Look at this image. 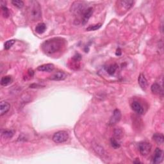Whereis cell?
<instances>
[{
    "label": "cell",
    "instance_id": "obj_1",
    "mask_svg": "<svg viewBox=\"0 0 164 164\" xmlns=\"http://www.w3.org/2000/svg\"><path fill=\"white\" fill-rule=\"evenodd\" d=\"M64 44V39L60 37L49 38L42 44V49L47 54H53L62 49Z\"/></svg>",
    "mask_w": 164,
    "mask_h": 164
},
{
    "label": "cell",
    "instance_id": "obj_2",
    "mask_svg": "<svg viewBox=\"0 0 164 164\" xmlns=\"http://www.w3.org/2000/svg\"><path fill=\"white\" fill-rule=\"evenodd\" d=\"M29 16L31 19L34 21L38 20L41 17V7L40 4L36 1H30L29 7Z\"/></svg>",
    "mask_w": 164,
    "mask_h": 164
},
{
    "label": "cell",
    "instance_id": "obj_3",
    "mask_svg": "<svg viewBox=\"0 0 164 164\" xmlns=\"http://www.w3.org/2000/svg\"><path fill=\"white\" fill-rule=\"evenodd\" d=\"M87 8H86V4L82 1H75L71 6V11L74 15H80L84 14L85 12L87 10Z\"/></svg>",
    "mask_w": 164,
    "mask_h": 164
},
{
    "label": "cell",
    "instance_id": "obj_4",
    "mask_svg": "<svg viewBox=\"0 0 164 164\" xmlns=\"http://www.w3.org/2000/svg\"><path fill=\"white\" fill-rule=\"evenodd\" d=\"M69 139V134L65 131H59L56 132L53 136V141L55 143L60 144L64 143L67 141Z\"/></svg>",
    "mask_w": 164,
    "mask_h": 164
},
{
    "label": "cell",
    "instance_id": "obj_5",
    "mask_svg": "<svg viewBox=\"0 0 164 164\" xmlns=\"http://www.w3.org/2000/svg\"><path fill=\"white\" fill-rule=\"evenodd\" d=\"M139 150L140 153L142 156H146L150 153L151 150V145L147 142H142L139 145Z\"/></svg>",
    "mask_w": 164,
    "mask_h": 164
},
{
    "label": "cell",
    "instance_id": "obj_6",
    "mask_svg": "<svg viewBox=\"0 0 164 164\" xmlns=\"http://www.w3.org/2000/svg\"><path fill=\"white\" fill-rule=\"evenodd\" d=\"M121 112L119 109H115L114 112H113V115L110 118V120L109 121V124L110 126H114L117 123H118L121 119Z\"/></svg>",
    "mask_w": 164,
    "mask_h": 164
},
{
    "label": "cell",
    "instance_id": "obj_7",
    "mask_svg": "<svg viewBox=\"0 0 164 164\" xmlns=\"http://www.w3.org/2000/svg\"><path fill=\"white\" fill-rule=\"evenodd\" d=\"M163 151L160 150V148H156L154 151V156L153 159V163H160L163 161Z\"/></svg>",
    "mask_w": 164,
    "mask_h": 164
},
{
    "label": "cell",
    "instance_id": "obj_8",
    "mask_svg": "<svg viewBox=\"0 0 164 164\" xmlns=\"http://www.w3.org/2000/svg\"><path fill=\"white\" fill-rule=\"evenodd\" d=\"M67 77V74L63 71H58L50 76L49 79L53 81H61L64 80Z\"/></svg>",
    "mask_w": 164,
    "mask_h": 164
},
{
    "label": "cell",
    "instance_id": "obj_9",
    "mask_svg": "<svg viewBox=\"0 0 164 164\" xmlns=\"http://www.w3.org/2000/svg\"><path fill=\"white\" fill-rule=\"evenodd\" d=\"M131 106H132V108L134 111H135L136 113H137L138 114L142 115L143 114H144V108H143V106H142L141 104L139 102V101H133V102L132 103V105H131Z\"/></svg>",
    "mask_w": 164,
    "mask_h": 164
},
{
    "label": "cell",
    "instance_id": "obj_10",
    "mask_svg": "<svg viewBox=\"0 0 164 164\" xmlns=\"http://www.w3.org/2000/svg\"><path fill=\"white\" fill-rule=\"evenodd\" d=\"M93 8L92 7H89L88 8L87 10H86L84 14H83V17H82V23L83 25H85L86 23H87L88 21L89 20V19L91 18L92 14H93Z\"/></svg>",
    "mask_w": 164,
    "mask_h": 164
},
{
    "label": "cell",
    "instance_id": "obj_11",
    "mask_svg": "<svg viewBox=\"0 0 164 164\" xmlns=\"http://www.w3.org/2000/svg\"><path fill=\"white\" fill-rule=\"evenodd\" d=\"M55 66L54 65L52 64H46L40 65L37 67V70L40 71H43V72H47L50 73L54 70Z\"/></svg>",
    "mask_w": 164,
    "mask_h": 164
},
{
    "label": "cell",
    "instance_id": "obj_12",
    "mask_svg": "<svg viewBox=\"0 0 164 164\" xmlns=\"http://www.w3.org/2000/svg\"><path fill=\"white\" fill-rule=\"evenodd\" d=\"M10 108V105L7 101H1L0 103V115L2 116L8 112Z\"/></svg>",
    "mask_w": 164,
    "mask_h": 164
},
{
    "label": "cell",
    "instance_id": "obj_13",
    "mask_svg": "<svg viewBox=\"0 0 164 164\" xmlns=\"http://www.w3.org/2000/svg\"><path fill=\"white\" fill-rule=\"evenodd\" d=\"M138 82L140 87H141L142 90L145 91L148 87V81L147 80H146L145 76L143 74H141L139 75L138 78Z\"/></svg>",
    "mask_w": 164,
    "mask_h": 164
},
{
    "label": "cell",
    "instance_id": "obj_14",
    "mask_svg": "<svg viewBox=\"0 0 164 164\" xmlns=\"http://www.w3.org/2000/svg\"><path fill=\"white\" fill-rule=\"evenodd\" d=\"M119 3L121 7L124 8L126 10H130L134 4V1L132 0H123V1H120Z\"/></svg>",
    "mask_w": 164,
    "mask_h": 164
},
{
    "label": "cell",
    "instance_id": "obj_15",
    "mask_svg": "<svg viewBox=\"0 0 164 164\" xmlns=\"http://www.w3.org/2000/svg\"><path fill=\"white\" fill-rule=\"evenodd\" d=\"M151 92H153V94H163V89L162 87L161 86L158 84V83H155L154 84L152 85L151 87Z\"/></svg>",
    "mask_w": 164,
    "mask_h": 164
},
{
    "label": "cell",
    "instance_id": "obj_16",
    "mask_svg": "<svg viewBox=\"0 0 164 164\" xmlns=\"http://www.w3.org/2000/svg\"><path fill=\"white\" fill-rule=\"evenodd\" d=\"M153 139L157 144H162L164 142V137L162 133H154L153 136Z\"/></svg>",
    "mask_w": 164,
    "mask_h": 164
},
{
    "label": "cell",
    "instance_id": "obj_17",
    "mask_svg": "<svg viewBox=\"0 0 164 164\" xmlns=\"http://www.w3.org/2000/svg\"><path fill=\"white\" fill-rule=\"evenodd\" d=\"M46 30V26L44 23H41L38 24L35 27V32L38 34H43Z\"/></svg>",
    "mask_w": 164,
    "mask_h": 164
},
{
    "label": "cell",
    "instance_id": "obj_18",
    "mask_svg": "<svg viewBox=\"0 0 164 164\" xmlns=\"http://www.w3.org/2000/svg\"><path fill=\"white\" fill-rule=\"evenodd\" d=\"M12 82V78L10 76H3L1 79V85L3 86H7L10 84Z\"/></svg>",
    "mask_w": 164,
    "mask_h": 164
},
{
    "label": "cell",
    "instance_id": "obj_19",
    "mask_svg": "<svg viewBox=\"0 0 164 164\" xmlns=\"http://www.w3.org/2000/svg\"><path fill=\"white\" fill-rule=\"evenodd\" d=\"M93 148L94 150L96 151V153L100 155V156H103V155L105 154V150H104L103 148L101 147V146L98 144H94Z\"/></svg>",
    "mask_w": 164,
    "mask_h": 164
},
{
    "label": "cell",
    "instance_id": "obj_20",
    "mask_svg": "<svg viewBox=\"0 0 164 164\" xmlns=\"http://www.w3.org/2000/svg\"><path fill=\"white\" fill-rule=\"evenodd\" d=\"M114 135L115 139L116 140L121 139L122 137H123V131L120 128H116V129L114 130Z\"/></svg>",
    "mask_w": 164,
    "mask_h": 164
},
{
    "label": "cell",
    "instance_id": "obj_21",
    "mask_svg": "<svg viewBox=\"0 0 164 164\" xmlns=\"http://www.w3.org/2000/svg\"><path fill=\"white\" fill-rule=\"evenodd\" d=\"M118 65L116 64H112L108 66V67L107 68V73H108L110 75H113L115 73L116 70L117 69Z\"/></svg>",
    "mask_w": 164,
    "mask_h": 164
},
{
    "label": "cell",
    "instance_id": "obj_22",
    "mask_svg": "<svg viewBox=\"0 0 164 164\" xmlns=\"http://www.w3.org/2000/svg\"><path fill=\"white\" fill-rule=\"evenodd\" d=\"M101 26H102V24H101V23H98V24H96V25H91V26H89L88 28H87L86 30L89 31V32L96 31L97 30L99 29L101 27Z\"/></svg>",
    "mask_w": 164,
    "mask_h": 164
},
{
    "label": "cell",
    "instance_id": "obj_23",
    "mask_svg": "<svg viewBox=\"0 0 164 164\" xmlns=\"http://www.w3.org/2000/svg\"><path fill=\"white\" fill-rule=\"evenodd\" d=\"M12 3L18 8H22L24 7V5H25L24 2L21 0H14V1H12Z\"/></svg>",
    "mask_w": 164,
    "mask_h": 164
},
{
    "label": "cell",
    "instance_id": "obj_24",
    "mask_svg": "<svg viewBox=\"0 0 164 164\" xmlns=\"http://www.w3.org/2000/svg\"><path fill=\"white\" fill-rule=\"evenodd\" d=\"M16 43V40H14V39H12V40H9L6 42L5 43V45H4V47L6 50H8L9 49H10V47L12 46L14 44Z\"/></svg>",
    "mask_w": 164,
    "mask_h": 164
},
{
    "label": "cell",
    "instance_id": "obj_25",
    "mask_svg": "<svg viewBox=\"0 0 164 164\" xmlns=\"http://www.w3.org/2000/svg\"><path fill=\"white\" fill-rule=\"evenodd\" d=\"M110 143H111L112 147L114 149H118L121 146L120 144L118 142L117 140H116L115 138H112L110 139Z\"/></svg>",
    "mask_w": 164,
    "mask_h": 164
},
{
    "label": "cell",
    "instance_id": "obj_26",
    "mask_svg": "<svg viewBox=\"0 0 164 164\" xmlns=\"http://www.w3.org/2000/svg\"><path fill=\"white\" fill-rule=\"evenodd\" d=\"M1 10H2V13L4 17H8L9 16V11L7 7H6V5H3V3H1Z\"/></svg>",
    "mask_w": 164,
    "mask_h": 164
},
{
    "label": "cell",
    "instance_id": "obj_27",
    "mask_svg": "<svg viewBox=\"0 0 164 164\" xmlns=\"http://www.w3.org/2000/svg\"><path fill=\"white\" fill-rule=\"evenodd\" d=\"M13 135H14L13 132L10 130L5 131L4 132L2 133V135L5 137V138H11V137L13 136Z\"/></svg>",
    "mask_w": 164,
    "mask_h": 164
},
{
    "label": "cell",
    "instance_id": "obj_28",
    "mask_svg": "<svg viewBox=\"0 0 164 164\" xmlns=\"http://www.w3.org/2000/svg\"><path fill=\"white\" fill-rule=\"evenodd\" d=\"M81 59H82V56L81 55L79 54V53H76V54L74 55L73 57V60L76 62L80 61L81 60Z\"/></svg>",
    "mask_w": 164,
    "mask_h": 164
},
{
    "label": "cell",
    "instance_id": "obj_29",
    "mask_svg": "<svg viewBox=\"0 0 164 164\" xmlns=\"http://www.w3.org/2000/svg\"><path fill=\"white\" fill-rule=\"evenodd\" d=\"M122 54V51H121V49L120 48H118L117 50H116V53H115V55L117 56H121Z\"/></svg>",
    "mask_w": 164,
    "mask_h": 164
},
{
    "label": "cell",
    "instance_id": "obj_30",
    "mask_svg": "<svg viewBox=\"0 0 164 164\" xmlns=\"http://www.w3.org/2000/svg\"><path fill=\"white\" fill-rule=\"evenodd\" d=\"M28 74H29V75L30 76H34V71H33L32 69H29Z\"/></svg>",
    "mask_w": 164,
    "mask_h": 164
}]
</instances>
